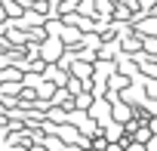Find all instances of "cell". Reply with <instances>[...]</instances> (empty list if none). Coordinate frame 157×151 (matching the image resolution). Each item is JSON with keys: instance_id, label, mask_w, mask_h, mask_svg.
I'll use <instances>...</instances> for the list:
<instances>
[{"instance_id": "cell-1", "label": "cell", "mask_w": 157, "mask_h": 151, "mask_svg": "<svg viewBox=\"0 0 157 151\" xmlns=\"http://www.w3.org/2000/svg\"><path fill=\"white\" fill-rule=\"evenodd\" d=\"M123 133H126V126H120V123L114 120V123H108V130H105V142H120Z\"/></svg>"}, {"instance_id": "cell-2", "label": "cell", "mask_w": 157, "mask_h": 151, "mask_svg": "<svg viewBox=\"0 0 157 151\" xmlns=\"http://www.w3.org/2000/svg\"><path fill=\"white\" fill-rule=\"evenodd\" d=\"M111 111H114V117H117V120H129V108H126V105L114 102V108H111Z\"/></svg>"}, {"instance_id": "cell-3", "label": "cell", "mask_w": 157, "mask_h": 151, "mask_svg": "<svg viewBox=\"0 0 157 151\" xmlns=\"http://www.w3.org/2000/svg\"><path fill=\"white\" fill-rule=\"evenodd\" d=\"M123 151H148V148H145V142H126Z\"/></svg>"}, {"instance_id": "cell-4", "label": "cell", "mask_w": 157, "mask_h": 151, "mask_svg": "<svg viewBox=\"0 0 157 151\" xmlns=\"http://www.w3.org/2000/svg\"><path fill=\"white\" fill-rule=\"evenodd\" d=\"M145 90H148V96H154V99H157V77H151V80H148V87H145Z\"/></svg>"}, {"instance_id": "cell-5", "label": "cell", "mask_w": 157, "mask_h": 151, "mask_svg": "<svg viewBox=\"0 0 157 151\" xmlns=\"http://www.w3.org/2000/svg\"><path fill=\"white\" fill-rule=\"evenodd\" d=\"M145 148H148V151H157V133H151V139L145 142Z\"/></svg>"}, {"instance_id": "cell-6", "label": "cell", "mask_w": 157, "mask_h": 151, "mask_svg": "<svg viewBox=\"0 0 157 151\" xmlns=\"http://www.w3.org/2000/svg\"><path fill=\"white\" fill-rule=\"evenodd\" d=\"M145 49H157V40H145Z\"/></svg>"}]
</instances>
